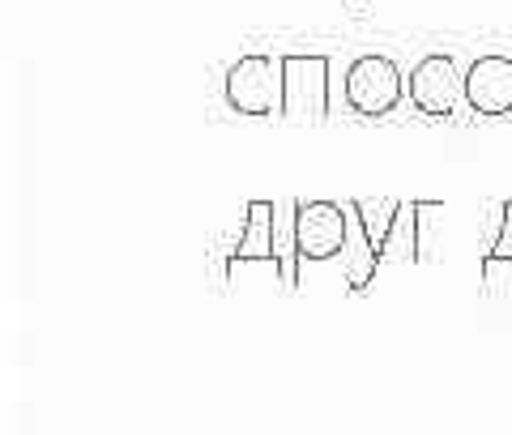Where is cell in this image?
<instances>
[{
    "instance_id": "1",
    "label": "cell",
    "mask_w": 512,
    "mask_h": 435,
    "mask_svg": "<svg viewBox=\"0 0 512 435\" xmlns=\"http://www.w3.org/2000/svg\"><path fill=\"white\" fill-rule=\"evenodd\" d=\"M286 99L282 56H239L227 73V103L239 116H278Z\"/></svg>"
},
{
    "instance_id": "2",
    "label": "cell",
    "mask_w": 512,
    "mask_h": 435,
    "mask_svg": "<svg viewBox=\"0 0 512 435\" xmlns=\"http://www.w3.org/2000/svg\"><path fill=\"white\" fill-rule=\"evenodd\" d=\"M402 99H406V82L389 56H359L346 69V103L359 116H389Z\"/></svg>"
},
{
    "instance_id": "3",
    "label": "cell",
    "mask_w": 512,
    "mask_h": 435,
    "mask_svg": "<svg viewBox=\"0 0 512 435\" xmlns=\"http://www.w3.org/2000/svg\"><path fill=\"white\" fill-rule=\"evenodd\" d=\"M299 227V269L338 261L346 248V209L333 201H303L295 214Z\"/></svg>"
},
{
    "instance_id": "4",
    "label": "cell",
    "mask_w": 512,
    "mask_h": 435,
    "mask_svg": "<svg viewBox=\"0 0 512 435\" xmlns=\"http://www.w3.org/2000/svg\"><path fill=\"white\" fill-rule=\"evenodd\" d=\"M282 73H286L282 116H312V120L325 116L333 64L325 56H282Z\"/></svg>"
},
{
    "instance_id": "5",
    "label": "cell",
    "mask_w": 512,
    "mask_h": 435,
    "mask_svg": "<svg viewBox=\"0 0 512 435\" xmlns=\"http://www.w3.org/2000/svg\"><path fill=\"white\" fill-rule=\"evenodd\" d=\"M457 99H466V73L448 56H423L410 73V103L423 116H453Z\"/></svg>"
},
{
    "instance_id": "6",
    "label": "cell",
    "mask_w": 512,
    "mask_h": 435,
    "mask_svg": "<svg viewBox=\"0 0 512 435\" xmlns=\"http://www.w3.org/2000/svg\"><path fill=\"white\" fill-rule=\"evenodd\" d=\"M466 103L478 116L512 111V56H478L466 73Z\"/></svg>"
},
{
    "instance_id": "7",
    "label": "cell",
    "mask_w": 512,
    "mask_h": 435,
    "mask_svg": "<svg viewBox=\"0 0 512 435\" xmlns=\"http://www.w3.org/2000/svg\"><path fill=\"white\" fill-rule=\"evenodd\" d=\"M376 265H380V252H376L372 239H367L363 222H359V214H355V205H346V248H342L346 286H350V290H367V282L376 278Z\"/></svg>"
},
{
    "instance_id": "8",
    "label": "cell",
    "mask_w": 512,
    "mask_h": 435,
    "mask_svg": "<svg viewBox=\"0 0 512 435\" xmlns=\"http://www.w3.org/2000/svg\"><path fill=\"white\" fill-rule=\"evenodd\" d=\"M274 209L278 205H269V201H252L248 205L244 231H239V244L231 252V261H278V248H274Z\"/></svg>"
},
{
    "instance_id": "9",
    "label": "cell",
    "mask_w": 512,
    "mask_h": 435,
    "mask_svg": "<svg viewBox=\"0 0 512 435\" xmlns=\"http://www.w3.org/2000/svg\"><path fill=\"white\" fill-rule=\"evenodd\" d=\"M380 261L389 265H406V261H423V244H419V205H402L389 239L380 248Z\"/></svg>"
},
{
    "instance_id": "10",
    "label": "cell",
    "mask_w": 512,
    "mask_h": 435,
    "mask_svg": "<svg viewBox=\"0 0 512 435\" xmlns=\"http://www.w3.org/2000/svg\"><path fill=\"white\" fill-rule=\"evenodd\" d=\"M299 205H278L274 209V248L282 265V286H299V227H295Z\"/></svg>"
},
{
    "instance_id": "11",
    "label": "cell",
    "mask_w": 512,
    "mask_h": 435,
    "mask_svg": "<svg viewBox=\"0 0 512 435\" xmlns=\"http://www.w3.org/2000/svg\"><path fill=\"white\" fill-rule=\"evenodd\" d=\"M397 209H402V201H393V197H367V201H355V214H359V222H363V231H367V239L376 244V252L384 248V239H389V231H393V222H397Z\"/></svg>"
},
{
    "instance_id": "12",
    "label": "cell",
    "mask_w": 512,
    "mask_h": 435,
    "mask_svg": "<svg viewBox=\"0 0 512 435\" xmlns=\"http://www.w3.org/2000/svg\"><path fill=\"white\" fill-rule=\"evenodd\" d=\"M483 286L508 295L512 290V256H483Z\"/></svg>"
},
{
    "instance_id": "13",
    "label": "cell",
    "mask_w": 512,
    "mask_h": 435,
    "mask_svg": "<svg viewBox=\"0 0 512 435\" xmlns=\"http://www.w3.org/2000/svg\"><path fill=\"white\" fill-rule=\"evenodd\" d=\"M487 256H512V201L504 205V218H500V231H495Z\"/></svg>"
}]
</instances>
